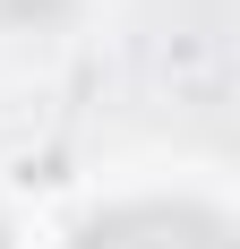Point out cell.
<instances>
[{
	"mask_svg": "<svg viewBox=\"0 0 240 249\" xmlns=\"http://www.w3.org/2000/svg\"><path fill=\"white\" fill-rule=\"evenodd\" d=\"M77 249H232V232L197 206H120L77 232Z\"/></svg>",
	"mask_w": 240,
	"mask_h": 249,
	"instance_id": "1",
	"label": "cell"
},
{
	"mask_svg": "<svg viewBox=\"0 0 240 249\" xmlns=\"http://www.w3.org/2000/svg\"><path fill=\"white\" fill-rule=\"evenodd\" d=\"M60 9H69V0H0L9 26H43V18H60Z\"/></svg>",
	"mask_w": 240,
	"mask_h": 249,
	"instance_id": "2",
	"label": "cell"
},
{
	"mask_svg": "<svg viewBox=\"0 0 240 249\" xmlns=\"http://www.w3.org/2000/svg\"><path fill=\"white\" fill-rule=\"evenodd\" d=\"M0 249H9V232H0Z\"/></svg>",
	"mask_w": 240,
	"mask_h": 249,
	"instance_id": "3",
	"label": "cell"
}]
</instances>
